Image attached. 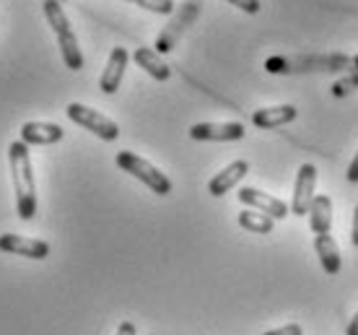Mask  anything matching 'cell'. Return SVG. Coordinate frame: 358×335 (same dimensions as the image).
<instances>
[{
    "label": "cell",
    "mask_w": 358,
    "mask_h": 335,
    "mask_svg": "<svg viewBox=\"0 0 358 335\" xmlns=\"http://www.w3.org/2000/svg\"><path fill=\"white\" fill-rule=\"evenodd\" d=\"M10 177H13V192H16V213L21 221H31L36 213V182L31 169L29 145L13 141L8 145Z\"/></svg>",
    "instance_id": "6da1fadb"
},
{
    "label": "cell",
    "mask_w": 358,
    "mask_h": 335,
    "mask_svg": "<svg viewBox=\"0 0 358 335\" xmlns=\"http://www.w3.org/2000/svg\"><path fill=\"white\" fill-rule=\"evenodd\" d=\"M268 73H338L358 71V60L348 55H296V57H270Z\"/></svg>",
    "instance_id": "7a4b0ae2"
},
{
    "label": "cell",
    "mask_w": 358,
    "mask_h": 335,
    "mask_svg": "<svg viewBox=\"0 0 358 335\" xmlns=\"http://www.w3.org/2000/svg\"><path fill=\"white\" fill-rule=\"evenodd\" d=\"M42 10H45L47 24L52 27L55 36H57V47H60L65 68H68V71H81L83 52H81V47H78V36H76L71 21H68L63 6H60V0H45V3H42Z\"/></svg>",
    "instance_id": "3957f363"
},
{
    "label": "cell",
    "mask_w": 358,
    "mask_h": 335,
    "mask_svg": "<svg viewBox=\"0 0 358 335\" xmlns=\"http://www.w3.org/2000/svg\"><path fill=\"white\" fill-rule=\"evenodd\" d=\"M115 162L122 172H127L130 177H135V180H141L145 187H151V192H156V195L164 198V195L171 192L169 177H166L162 169H156L151 162H145V159H141L138 154H133V151H120Z\"/></svg>",
    "instance_id": "277c9868"
},
{
    "label": "cell",
    "mask_w": 358,
    "mask_h": 335,
    "mask_svg": "<svg viewBox=\"0 0 358 335\" xmlns=\"http://www.w3.org/2000/svg\"><path fill=\"white\" fill-rule=\"evenodd\" d=\"M65 112H68L71 122H76V125L83 127V130H89V133H94V136L101 138V141H117V138H120V127H117L115 120H109L107 115H101L96 109L73 101V104H68Z\"/></svg>",
    "instance_id": "5b68a950"
},
{
    "label": "cell",
    "mask_w": 358,
    "mask_h": 335,
    "mask_svg": "<svg viewBox=\"0 0 358 335\" xmlns=\"http://www.w3.org/2000/svg\"><path fill=\"white\" fill-rule=\"evenodd\" d=\"M314 187H317V166L314 164H301L299 172H296L294 203H291L294 216H306L309 213V206L314 200Z\"/></svg>",
    "instance_id": "8992f818"
},
{
    "label": "cell",
    "mask_w": 358,
    "mask_h": 335,
    "mask_svg": "<svg viewBox=\"0 0 358 335\" xmlns=\"http://www.w3.org/2000/svg\"><path fill=\"white\" fill-rule=\"evenodd\" d=\"M197 16V3H182V8H179V13L174 18H171V24L166 29H164L162 34H159V39H156V52L159 55H166L174 50V45H177V39L182 36V31L195 21Z\"/></svg>",
    "instance_id": "52a82bcc"
},
{
    "label": "cell",
    "mask_w": 358,
    "mask_h": 335,
    "mask_svg": "<svg viewBox=\"0 0 358 335\" xmlns=\"http://www.w3.org/2000/svg\"><path fill=\"white\" fill-rule=\"evenodd\" d=\"M236 195H239V200H242L247 208L260 211V213L270 216L273 221H280V218H286L291 213V208H288L283 200L273 198V195H268V192L262 190H255V187H242Z\"/></svg>",
    "instance_id": "ba28073f"
},
{
    "label": "cell",
    "mask_w": 358,
    "mask_h": 335,
    "mask_svg": "<svg viewBox=\"0 0 358 335\" xmlns=\"http://www.w3.org/2000/svg\"><path fill=\"white\" fill-rule=\"evenodd\" d=\"M244 125L242 122H197L189 127V138L192 141H242L244 138Z\"/></svg>",
    "instance_id": "9c48e42d"
},
{
    "label": "cell",
    "mask_w": 358,
    "mask_h": 335,
    "mask_svg": "<svg viewBox=\"0 0 358 335\" xmlns=\"http://www.w3.org/2000/svg\"><path fill=\"white\" fill-rule=\"evenodd\" d=\"M0 252L29 257V260H45L50 255V245L42 242V239H31V236L0 234Z\"/></svg>",
    "instance_id": "30bf717a"
},
{
    "label": "cell",
    "mask_w": 358,
    "mask_h": 335,
    "mask_svg": "<svg viewBox=\"0 0 358 335\" xmlns=\"http://www.w3.org/2000/svg\"><path fill=\"white\" fill-rule=\"evenodd\" d=\"M127 63H130V55H127L125 47H115V50L109 52L107 68L101 71L99 89L104 91V94H109V97H112V94H117L120 83H122V78H125Z\"/></svg>",
    "instance_id": "8fae6325"
},
{
    "label": "cell",
    "mask_w": 358,
    "mask_h": 335,
    "mask_svg": "<svg viewBox=\"0 0 358 335\" xmlns=\"http://www.w3.org/2000/svg\"><path fill=\"white\" fill-rule=\"evenodd\" d=\"M247 174H250V164L244 162V159H239V162H231L226 169H221L213 180L208 182V192H210L213 198H221V195H226L231 187H236V185L247 177Z\"/></svg>",
    "instance_id": "7c38bea8"
},
{
    "label": "cell",
    "mask_w": 358,
    "mask_h": 335,
    "mask_svg": "<svg viewBox=\"0 0 358 335\" xmlns=\"http://www.w3.org/2000/svg\"><path fill=\"white\" fill-rule=\"evenodd\" d=\"M65 130L55 122H24L21 125V143L27 145H52L63 141Z\"/></svg>",
    "instance_id": "4fadbf2b"
},
{
    "label": "cell",
    "mask_w": 358,
    "mask_h": 335,
    "mask_svg": "<svg viewBox=\"0 0 358 335\" xmlns=\"http://www.w3.org/2000/svg\"><path fill=\"white\" fill-rule=\"evenodd\" d=\"M296 115H299V109H296L294 104H278V107L255 109V115H252V122H255V127L270 130V127H280V125H288V122H294Z\"/></svg>",
    "instance_id": "5bb4252c"
},
{
    "label": "cell",
    "mask_w": 358,
    "mask_h": 335,
    "mask_svg": "<svg viewBox=\"0 0 358 335\" xmlns=\"http://www.w3.org/2000/svg\"><path fill=\"white\" fill-rule=\"evenodd\" d=\"M314 252H317V257H320V263H322L327 276H338V273H341V268H343L341 250H338V242H335L330 234L314 236Z\"/></svg>",
    "instance_id": "9a60e30c"
},
{
    "label": "cell",
    "mask_w": 358,
    "mask_h": 335,
    "mask_svg": "<svg viewBox=\"0 0 358 335\" xmlns=\"http://www.w3.org/2000/svg\"><path fill=\"white\" fill-rule=\"evenodd\" d=\"M133 60L156 81H169L171 78V68L162 60V55L151 50V47H138L133 52Z\"/></svg>",
    "instance_id": "2e32d148"
},
{
    "label": "cell",
    "mask_w": 358,
    "mask_h": 335,
    "mask_svg": "<svg viewBox=\"0 0 358 335\" xmlns=\"http://www.w3.org/2000/svg\"><path fill=\"white\" fill-rule=\"evenodd\" d=\"M309 229L314 234H330L332 227V200L327 195H314L309 206Z\"/></svg>",
    "instance_id": "e0dca14e"
},
{
    "label": "cell",
    "mask_w": 358,
    "mask_h": 335,
    "mask_svg": "<svg viewBox=\"0 0 358 335\" xmlns=\"http://www.w3.org/2000/svg\"><path fill=\"white\" fill-rule=\"evenodd\" d=\"M239 227L252 231V234H270V231H273V218L260 213V211L244 208L242 213H239Z\"/></svg>",
    "instance_id": "ac0fdd59"
},
{
    "label": "cell",
    "mask_w": 358,
    "mask_h": 335,
    "mask_svg": "<svg viewBox=\"0 0 358 335\" xmlns=\"http://www.w3.org/2000/svg\"><path fill=\"white\" fill-rule=\"evenodd\" d=\"M130 3L151 10V13H159V16H171L174 13V3L171 0H130Z\"/></svg>",
    "instance_id": "d6986e66"
},
{
    "label": "cell",
    "mask_w": 358,
    "mask_h": 335,
    "mask_svg": "<svg viewBox=\"0 0 358 335\" xmlns=\"http://www.w3.org/2000/svg\"><path fill=\"white\" fill-rule=\"evenodd\" d=\"M353 89H358V71L353 73V76H348V78H343V81H335L332 94H335V97H345V94Z\"/></svg>",
    "instance_id": "ffe728a7"
},
{
    "label": "cell",
    "mask_w": 358,
    "mask_h": 335,
    "mask_svg": "<svg viewBox=\"0 0 358 335\" xmlns=\"http://www.w3.org/2000/svg\"><path fill=\"white\" fill-rule=\"evenodd\" d=\"M226 3L236 6L244 13H260V0H226Z\"/></svg>",
    "instance_id": "44dd1931"
},
{
    "label": "cell",
    "mask_w": 358,
    "mask_h": 335,
    "mask_svg": "<svg viewBox=\"0 0 358 335\" xmlns=\"http://www.w3.org/2000/svg\"><path fill=\"white\" fill-rule=\"evenodd\" d=\"M265 335H304V330H301L299 322H291V325H283L278 327V330H268Z\"/></svg>",
    "instance_id": "7402d4cb"
},
{
    "label": "cell",
    "mask_w": 358,
    "mask_h": 335,
    "mask_svg": "<svg viewBox=\"0 0 358 335\" xmlns=\"http://www.w3.org/2000/svg\"><path fill=\"white\" fill-rule=\"evenodd\" d=\"M115 335H138V330H135V325L130 322V320H125V322H120Z\"/></svg>",
    "instance_id": "603a6c76"
},
{
    "label": "cell",
    "mask_w": 358,
    "mask_h": 335,
    "mask_svg": "<svg viewBox=\"0 0 358 335\" xmlns=\"http://www.w3.org/2000/svg\"><path fill=\"white\" fill-rule=\"evenodd\" d=\"M350 242H353V247H358V206H356V211H353V227H350Z\"/></svg>",
    "instance_id": "cb8c5ba5"
},
{
    "label": "cell",
    "mask_w": 358,
    "mask_h": 335,
    "mask_svg": "<svg viewBox=\"0 0 358 335\" xmlns=\"http://www.w3.org/2000/svg\"><path fill=\"white\" fill-rule=\"evenodd\" d=\"M348 180L350 182H358V151H356V156H353L350 166H348Z\"/></svg>",
    "instance_id": "d4e9b609"
},
{
    "label": "cell",
    "mask_w": 358,
    "mask_h": 335,
    "mask_svg": "<svg viewBox=\"0 0 358 335\" xmlns=\"http://www.w3.org/2000/svg\"><path fill=\"white\" fill-rule=\"evenodd\" d=\"M348 335H358V312L353 315V320H350L348 325Z\"/></svg>",
    "instance_id": "484cf974"
},
{
    "label": "cell",
    "mask_w": 358,
    "mask_h": 335,
    "mask_svg": "<svg viewBox=\"0 0 358 335\" xmlns=\"http://www.w3.org/2000/svg\"><path fill=\"white\" fill-rule=\"evenodd\" d=\"M60 3H63V0H60Z\"/></svg>",
    "instance_id": "4316f807"
}]
</instances>
